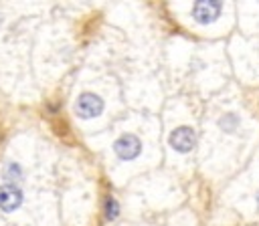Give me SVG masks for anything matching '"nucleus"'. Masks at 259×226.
Returning a JSON list of instances; mask_svg holds the SVG:
<instances>
[{
  "label": "nucleus",
  "mask_w": 259,
  "mask_h": 226,
  "mask_svg": "<svg viewBox=\"0 0 259 226\" xmlns=\"http://www.w3.org/2000/svg\"><path fill=\"white\" fill-rule=\"evenodd\" d=\"M22 204V192L14 184H2L0 186V208L4 212H12Z\"/></svg>",
  "instance_id": "obj_5"
},
{
  "label": "nucleus",
  "mask_w": 259,
  "mask_h": 226,
  "mask_svg": "<svg viewBox=\"0 0 259 226\" xmlns=\"http://www.w3.org/2000/svg\"><path fill=\"white\" fill-rule=\"evenodd\" d=\"M255 200H257V206H259V190H257V196H255Z\"/></svg>",
  "instance_id": "obj_9"
},
{
  "label": "nucleus",
  "mask_w": 259,
  "mask_h": 226,
  "mask_svg": "<svg viewBox=\"0 0 259 226\" xmlns=\"http://www.w3.org/2000/svg\"><path fill=\"white\" fill-rule=\"evenodd\" d=\"M168 141H170L172 149H176L180 153H186L196 145V131L192 127H188V125H180L170 133Z\"/></svg>",
  "instance_id": "obj_3"
},
{
  "label": "nucleus",
  "mask_w": 259,
  "mask_h": 226,
  "mask_svg": "<svg viewBox=\"0 0 259 226\" xmlns=\"http://www.w3.org/2000/svg\"><path fill=\"white\" fill-rule=\"evenodd\" d=\"M221 12H223V4L217 0H200V2H194L192 6V18L198 24H208L217 20Z\"/></svg>",
  "instance_id": "obj_2"
},
{
  "label": "nucleus",
  "mask_w": 259,
  "mask_h": 226,
  "mask_svg": "<svg viewBox=\"0 0 259 226\" xmlns=\"http://www.w3.org/2000/svg\"><path fill=\"white\" fill-rule=\"evenodd\" d=\"M103 111V99L95 93H81L75 103V113L81 119H93Z\"/></svg>",
  "instance_id": "obj_1"
},
{
  "label": "nucleus",
  "mask_w": 259,
  "mask_h": 226,
  "mask_svg": "<svg viewBox=\"0 0 259 226\" xmlns=\"http://www.w3.org/2000/svg\"><path fill=\"white\" fill-rule=\"evenodd\" d=\"M103 210H105V218H107V220H115L117 214H119V204H117V200L111 198V196H107V198H105V204H103Z\"/></svg>",
  "instance_id": "obj_7"
},
{
  "label": "nucleus",
  "mask_w": 259,
  "mask_h": 226,
  "mask_svg": "<svg viewBox=\"0 0 259 226\" xmlns=\"http://www.w3.org/2000/svg\"><path fill=\"white\" fill-rule=\"evenodd\" d=\"M140 149H142V143H140V139H138L136 135H132V133H125V135L117 137V141L113 143L115 155H117L119 159H125V161L138 157V155H140Z\"/></svg>",
  "instance_id": "obj_4"
},
{
  "label": "nucleus",
  "mask_w": 259,
  "mask_h": 226,
  "mask_svg": "<svg viewBox=\"0 0 259 226\" xmlns=\"http://www.w3.org/2000/svg\"><path fill=\"white\" fill-rule=\"evenodd\" d=\"M20 174V170H18V165L16 163H8V170H6V180H10V176H18Z\"/></svg>",
  "instance_id": "obj_8"
},
{
  "label": "nucleus",
  "mask_w": 259,
  "mask_h": 226,
  "mask_svg": "<svg viewBox=\"0 0 259 226\" xmlns=\"http://www.w3.org/2000/svg\"><path fill=\"white\" fill-rule=\"evenodd\" d=\"M219 127H221L225 133L237 131V127H239V115H237V113H225V115L219 119Z\"/></svg>",
  "instance_id": "obj_6"
}]
</instances>
